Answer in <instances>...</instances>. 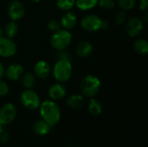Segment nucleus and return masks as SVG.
<instances>
[{
  "mask_svg": "<svg viewBox=\"0 0 148 147\" xmlns=\"http://www.w3.org/2000/svg\"><path fill=\"white\" fill-rule=\"evenodd\" d=\"M47 26H48V29L50 31L54 32V33L56 32V31H58L59 29H61V23L57 20H56V19H53V20L49 21Z\"/></svg>",
  "mask_w": 148,
  "mask_h": 147,
  "instance_id": "bb28decb",
  "label": "nucleus"
},
{
  "mask_svg": "<svg viewBox=\"0 0 148 147\" xmlns=\"http://www.w3.org/2000/svg\"><path fill=\"white\" fill-rule=\"evenodd\" d=\"M114 19L116 24L121 25L125 23V22L127 21V14L124 10H119L115 13Z\"/></svg>",
  "mask_w": 148,
  "mask_h": 147,
  "instance_id": "393cba45",
  "label": "nucleus"
},
{
  "mask_svg": "<svg viewBox=\"0 0 148 147\" xmlns=\"http://www.w3.org/2000/svg\"><path fill=\"white\" fill-rule=\"evenodd\" d=\"M2 33H3V29H2V28L0 27V36H2Z\"/></svg>",
  "mask_w": 148,
  "mask_h": 147,
  "instance_id": "f704fd0d",
  "label": "nucleus"
},
{
  "mask_svg": "<svg viewBox=\"0 0 148 147\" xmlns=\"http://www.w3.org/2000/svg\"><path fill=\"white\" fill-rule=\"evenodd\" d=\"M102 19L95 14H89L84 16L81 21L82 28L88 32H95L101 29Z\"/></svg>",
  "mask_w": 148,
  "mask_h": 147,
  "instance_id": "423d86ee",
  "label": "nucleus"
},
{
  "mask_svg": "<svg viewBox=\"0 0 148 147\" xmlns=\"http://www.w3.org/2000/svg\"><path fill=\"white\" fill-rule=\"evenodd\" d=\"M57 58H58V60L59 59H67V60L71 61V57H70L69 53L67 52V51H64V49L60 50V53L57 55Z\"/></svg>",
  "mask_w": 148,
  "mask_h": 147,
  "instance_id": "c756f323",
  "label": "nucleus"
},
{
  "mask_svg": "<svg viewBox=\"0 0 148 147\" xmlns=\"http://www.w3.org/2000/svg\"><path fill=\"white\" fill-rule=\"evenodd\" d=\"M137 0H117L118 5L122 10H132Z\"/></svg>",
  "mask_w": 148,
  "mask_h": 147,
  "instance_id": "b1692460",
  "label": "nucleus"
},
{
  "mask_svg": "<svg viewBox=\"0 0 148 147\" xmlns=\"http://www.w3.org/2000/svg\"><path fill=\"white\" fill-rule=\"evenodd\" d=\"M71 40H72V35L69 30L59 29L58 31L53 34L50 39V44L55 49L60 51V50L66 49L70 44Z\"/></svg>",
  "mask_w": 148,
  "mask_h": 147,
  "instance_id": "20e7f679",
  "label": "nucleus"
},
{
  "mask_svg": "<svg viewBox=\"0 0 148 147\" xmlns=\"http://www.w3.org/2000/svg\"><path fill=\"white\" fill-rule=\"evenodd\" d=\"M49 95L53 101L62 99L66 95V88L62 83H55L49 88Z\"/></svg>",
  "mask_w": 148,
  "mask_h": 147,
  "instance_id": "ddd939ff",
  "label": "nucleus"
},
{
  "mask_svg": "<svg viewBox=\"0 0 148 147\" xmlns=\"http://www.w3.org/2000/svg\"><path fill=\"white\" fill-rule=\"evenodd\" d=\"M76 23H77L76 15L69 10L67 13H65L61 19V26L67 30L72 29L76 25Z\"/></svg>",
  "mask_w": 148,
  "mask_h": 147,
  "instance_id": "2eb2a0df",
  "label": "nucleus"
},
{
  "mask_svg": "<svg viewBox=\"0 0 148 147\" xmlns=\"http://www.w3.org/2000/svg\"><path fill=\"white\" fill-rule=\"evenodd\" d=\"M75 4V0H56L57 7L64 11L70 10Z\"/></svg>",
  "mask_w": 148,
  "mask_h": 147,
  "instance_id": "5701e85b",
  "label": "nucleus"
},
{
  "mask_svg": "<svg viewBox=\"0 0 148 147\" xmlns=\"http://www.w3.org/2000/svg\"><path fill=\"white\" fill-rule=\"evenodd\" d=\"M53 75L59 82L69 81L72 75L71 61L67 59H59L53 68Z\"/></svg>",
  "mask_w": 148,
  "mask_h": 147,
  "instance_id": "f03ea898",
  "label": "nucleus"
},
{
  "mask_svg": "<svg viewBox=\"0 0 148 147\" xmlns=\"http://www.w3.org/2000/svg\"><path fill=\"white\" fill-rule=\"evenodd\" d=\"M85 103V98L82 94H74L71 95L67 100V104L69 107L74 109H78L83 107Z\"/></svg>",
  "mask_w": 148,
  "mask_h": 147,
  "instance_id": "f3484780",
  "label": "nucleus"
},
{
  "mask_svg": "<svg viewBox=\"0 0 148 147\" xmlns=\"http://www.w3.org/2000/svg\"><path fill=\"white\" fill-rule=\"evenodd\" d=\"M39 107L42 120L47 122L51 127L59 122L61 118V110L55 101L47 100L40 104Z\"/></svg>",
  "mask_w": 148,
  "mask_h": 147,
  "instance_id": "f257e3e1",
  "label": "nucleus"
},
{
  "mask_svg": "<svg viewBox=\"0 0 148 147\" xmlns=\"http://www.w3.org/2000/svg\"><path fill=\"white\" fill-rule=\"evenodd\" d=\"M33 2H40L41 0H32Z\"/></svg>",
  "mask_w": 148,
  "mask_h": 147,
  "instance_id": "c9c22d12",
  "label": "nucleus"
},
{
  "mask_svg": "<svg viewBox=\"0 0 148 147\" xmlns=\"http://www.w3.org/2000/svg\"><path fill=\"white\" fill-rule=\"evenodd\" d=\"M20 101L23 107L30 110H35L38 108L41 104L38 94L31 88L26 89L21 94Z\"/></svg>",
  "mask_w": 148,
  "mask_h": 147,
  "instance_id": "39448f33",
  "label": "nucleus"
},
{
  "mask_svg": "<svg viewBox=\"0 0 148 147\" xmlns=\"http://www.w3.org/2000/svg\"><path fill=\"white\" fill-rule=\"evenodd\" d=\"M4 71H5L4 67H3V65L1 63V62H0V79H2V77L4 75Z\"/></svg>",
  "mask_w": 148,
  "mask_h": 147,
  "instance_id": "473e14b6",
  "label": "nucleus"
},
{
  "mask_svg": "<svg viewBox=\"0 0 148 147\" xmlns=\"http://www.w3.org/2000/svg\"><path fill=\"white\" fill-rule=\"evenodd\" d=\"M16 52V45L7 36H0V56L10 57Z\"/></svg>",
  "mask_w": 148,
  "mask_h": 147,
  "instance_id": "6e6552de",
  "label": "nucleus"
},
{
  "mask_svg": "<svg viewBox=\"0 0 148 147\" xmlns=\"http://www.w3.org/2000/svg\"><path fill=\"white\" fill-rule=\"evenodd\" d=\"M23 74V68L19 63H13L10 65L4 71V75L10 81H16L22 77Z\"/></svg>",
  "mask_w": 148,
  "mask_h": 147,
  "instance_id": "f8f14e48",
  "label": "nucleus"
},
{
  "mask_svg": "<svg viewBox=\"0 0 148 147\" xmlns=\"http://www.w3.org/2000/svg\"><path fill=\"white\" fill-rule=\"evenodd\" d=\"M101 85V81L97 76L94 75H86L82 81L81 91L83 96L93 98L100 91Z\"/></svg>",
  "mask_w": 148,
  "mask_h": 147,
  "instance_id": "7ed1b4c3",
  "label": "nucleus"
},
{
  "mask_svg": "<svg viewBox=\"0 0 148 147\" xmlns=\"http://www.w3.org/2000/svg\"><path fill=\"white\" fill-rule=\"evenodd\" d=\"M9 93V86L8 84L0 79V96H5Z\"/></svg>",
  "mask_w": 148,
  "mask_h": 147,
  "instance_id": "c85d7f7f",
  "label": "nucleus"
},
{
  "mask_svg": "<svg viewBox=\"0 0 148 147\" xmlns=\"http://www.w3.org/2000/svg\"><path fill=\"white\" fill-rule=\"evenodd\" d=\"M51 126L43 120H36L33 125V131L38 135H45L50 132Z\"/></svg>",
  "mask_w": 148,
  "mask_h": 147,
  "instance_id": "dca6fc26",
  "label": "nucleus"
},
{
  "mask_svg": "<svg viewBox=\"0 0 148 147\" xmlns=\"http://www.w3.org/2000/svg\"><path fill=\"white\" fill-rule=\"evenodd\" d=\"M93 52V45L89 41H82L78 43L75 49L76 55L81 58H86L89 56Z\"/></svg>",
  "mask_w": 148,
  "mask_h": 147,
  "instance_id": "4468645a",
  "label": "nucleus"
},
{
  "mask_svg": "<svg viewBox=\"0 0 148 147\" xmlns=\"http://www.w3.org/2000/svg\"><path fill=\"white\" fill-rule=\"evenodd\" d=\"M22 83L26 89L32 88L36 84V75L32 73H25L22 75Z\"/></svg>",
  "mask_w": 148,
  "mask_h": 147,
  "instance_id": "412c9836",
  "label": "nucleus"
},
{
  "mask_svg": "<svg viewBox=\"0 0 148 147\" xmlns=\"http://www.w3.org/2000/svg\"><path fill=\"white\" fill-rule=\"evenodd\" d=\"M25 13L23 4L17 1L12 0L9 3L7 6V14L12 21H17L23 17Z\"/></svg>",
  "mask_w": 148,
  "mask_h": 147,
  "instance_id": "0eeeda50",
  "label": "nucleus"
},
{
  "mask_svg": "<svg viewBox=\"0 0 148 147\" xmlns=\"http://www.w3.org/2000/svg\"><path fill=\"white\" fill-rule=\"evenodd\" d=\"M134 50L140 55H147L148 53V42L146 39H137L134 43Z\"/></svg>",
  "mask_w": 148,
  "mask_h": 147,
  "instance_id": "6ab92c4d",
  "label": "nucleus"
},
{
  "mask_svg": "<svg viewBox=\"0 0 148 147\" xmlns=\"http://www.w3.org/2000/svg\"><path fill=\"white\" fill-rule=\"evenodd\" d=\"M18 31V26L15 21H10L6 23L4 26V34L6 35L7 37L12 38L14 37Z\"/></svg>",
  "mask_w": 148,
  "mask_h": 147,
  "instance_id": "4be33fe9",
  "label": "nucleus"
},
{
  "mask_svg": "<svg viewBox=\"0 0 148 147\" xmlns=\"http://www.w3.org/2000/svg\"><path fill=\"white\" fill-rule=\"evenodd\" d=\"M9 139H10V133L8 130L4 126H3L2 128H0V142L5 144L8 142Z\"/></svg>",
  "mask_w": 148,
  "mask_h": 147,
  "instance_id": "cd10ccee",
  "label": "nucleus"
},
{
  "mask_svg": "<svg viewBox=\"0 0 148 147\" xmlns=\"http://www.w3.org/2000/svg\"><path fill=\"white\" fill-rule=\"evenodd\" d=\"M98 3L100 7L103 10H110L115 7V1L114 0H99Z\"/></svg>",
  "mask_w": 148,
  "mask_h": 147,
  "instance_id": "a878e982",
  "label": "nucleus"
},
{
  "mask_svg": "<svg viewBox=\"0 0 148 147\" xmlns=\"http://www.w3.org/2000/svg\"><path fill=\"white\" fill-rule=\"evenodd\" d=\"M143 29H144V23L141 18L137 16H133L129 18L126 25L127 33L131 37H135L139 36L142 32Z\"/></svg>",
  "mask_w": 148,
  "mask_h": 147,
  "instance_id": "1a4fd4ad",
  "label": "nucleus"
},
{
  "mask_svg": "<svg viewBox=\"0 0 148 147\" xmlns=\"http://www.w3.org/2000/svg\"><path fill=\"white\" fill-rule=\"evenodd\" d=\"M139 8L142 11H147L148 0H140L139 1Z\"/></svg>",
  "mask_w": 148,
  "mask_h": 147,
  "instance_id": "7c9ffc66",
  "label": "nucleus"
},
{
  "mask_svg": "<svg viewBox=\"0 0 148 147\" xmlns=\"http://www.w3.org/2000/svg\"><path fill=\"white\" fill-rule=\"evenodd\" d=\"M51 72L50 65L46 61H39L34 66V74L36 77L40 79H46Z\"/></svg>",
  "mask_w": 148,
  "mask_h": 147,
  "instance_id": "9b49d317",
  "label": "nucleus"
},
{
  "mask_svg": "<svg viewBox=\"0 0 148 147\" xmlns=\"http://www.w3.org/2000/svg\"><path fill=\"white\" fill-rule=\"evenodd\" d=\"M108 26H109V24H108V21H106V20H102V21H101V29H102V30L108 29Z\"/></svg>",
  "mask_w": 148,
  "mask_h": 147,
  "instance_id": "2f4dec72",
  "label": "nucleus"
},
{
  "mask_svg": "<svg viewBox=\"0 0 148 147\" xmlns=\"http://www.w3.org/2000/svg\"><path fill=\"white\" fill-rule=\"evenodd\" d=\"M88 109V112H89V113L91 115H93V116H98V115H100L102 113L103 107H102L101 103L98 100L92 98L89 101Z\"/></svg>",
  "mask_w": 148,
  "mask_h": 147,
  "instance_id": "a211bd4d",
  "label": "nucleus"
},
{
  "mask_svg": "<svg viewBox=\"0 0 148 147\" xmlns=\"http://www.w3.org/2000/svg\"><path fill=\"white\" fill-rule=\"evenodd\" d=\"M3 126H4V125H3V123H2L1 120H0V128H2Z\"/></svg>",
  "mask_w": 148,
  "mask_h": 147,
  "instance_id": "72a5a7b5",
  "label": "nucleus"
},
{
  "mask_svg": "<svg viewBox=\"0 0 148 147\" xmlns=\"http://www.w3.org/2000/svg\"><path fill=\"white\" fill-rule=\"evenodd\" d=\"M99 0H75V5L82 10H89L98 4Z\"/></svg>",
  "mask_w": 148,
  "mask_h": 147,
  "instance_id": "aec40b11",
  "label": "nucleus"
},
{
  "mask_svg": "<svg viewBox=\"0 0 148 147\" xmlns=\"http://www.w3.org/2000/svg\"><path fill=\"white\" fill-rule=\"evenodd\" d=\"M16 116V108L11 103H6L0 108V120L3 125L10 124Z\"/></svg>",
  "mask_w": 148,
  "mask_h": 147,
  "instance_id": "9d476101",
  "label": "nucleus"
}]
</instances>
